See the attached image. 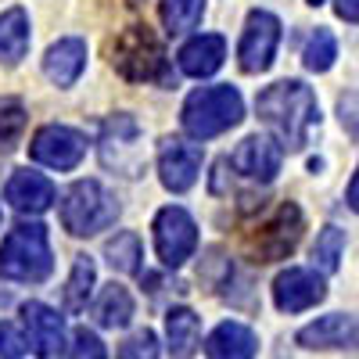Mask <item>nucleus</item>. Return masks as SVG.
I'll return each instance as SVG.
<instances>
[{
  "mask_svg": "<svg viewBox=\"0 0 359 359\" xmlns=\"http://www.w3.org/2000/svg\"><path fill=\"white\" fill-rule=\"evenodd\" d=\"M25 348H29L25 334L18 331L15 323H4V320H0V359H18Z\"/></svg>",
  "mask_w": 359,
  "mask_h": 359,
  "instance_id": "32",
  "label": "nucleus"
},
{
  "mask_svg": "<svg viewBox=\"0 0 359 359\" xmlns=\"http://www.w3.org/2000/svg\"><path fill=\"white\" fill-rule=\"evenodd\" d=\"M341 252H345V230L338 226H323L316 233V245H313V266L320 273H334L341 266Z\"/></svg>",
  "mask_w": 359,
  "mask_h": 359,
  "instance_id": "26",
  "label": "nucleus"
},
{
  "mask_svg": "<svg viewBox=\"0 0 359 359\" xmlns=\"http://www.w3.org/2000/svg\"><path fill=\"white\" fill-rule=\"evenodd\" d=\"M327 298V284L316 269L306 266H287L273 280V302L280 313H306Z\"/></svg>",
  "mask_w": 359,
  "mask_h": 359,
  "instance_id": "11",
  "label": "nucleus"
},
{
  "mask_svg": "<svg viewBox=\"0 0 359 359\" xmlns=\"http://www.w3.org/2000/svg\"><path fill=\"white\" fill-rule=\"evenodd\" d=\"M104 259H108L111 269H118V273H137L140 259H144V255H140V237L130 233V230L115 233L111 241L104 245Z\"/></svg>",
  "mask_w": 359,
  "mask_h": 359,
  "instance_id": "25",
  "label": "nucleus"
},
{
  "mask_svg": "<svg viewBox=\"0 0 359 359\" xmlns=\"http://www.w3.org/2000/svg\"><path fill=\"white\" fill-rule=\"evenodd\" d=\"M118 219L115 194L97 180H76L62 198V223L72 237H94Z\"/></svg>",
  "mask_w": 359,
  "mask_h": 359,
  "instance_id": "5",
  "label": "nucleus"
},
{
  "mask_svg": "<svg viewBox=\"0 0 359 359\" xmlns=\"http://www.w3.org/2000/svg\"><path fill=\"white\" fill-rule=\"evenodd\" d=\"M50 269H54V255H50L47 230L40 223H18L0 245V277L18 284H40L50 277Z\"/></svg>",
  "mask_w": 359,
  "mask_h": 359,
  "instance_id": "3",
  "label": "nucleus"
},
{
  "mask_svg": "<svg viewBox=\"0 0 359 359\" xmlns=\"http://www.w3.org/2000/svg\"><path fill=\"white\" fill-rule=\"evenodd\" d=\"M334 11L345 22H359V0H334Z\"/></svg>",
  "mask_w": 359,
  "mask_h": 359,
  "instance_id": "33",
  "label": "nucleus"
},
{
  "mask_svg": "<svg viewBox=\"0 0 359 359\" xmlns=\"http://www.w3.org/2000/svg\"><path fill=\"white\" fill-rule=\"evenodd\" d=\"M241 118H245V101L233 86H201L184 101V111H180V123L194 140L219 137Z\"/></svg>",
  "mask_w": 359,
  "mask_h": 359,
  "instance_id": "4",
  "label": "nucleus"
},
{
  "mask_svg": "<svg viewBox=\"0 0 359 359\" xmlns=\"http://www.w3.org/2000/svg\"><path fill=\"white\" fill-rule=\"evenodd\" d=\"M165 338H169V352L172 359H191L198 352L201 341V320L191 309H169L165 316Z\"/></svg>",
  "mask_w": 359,
  "mask_h": 359,
  "instance_id": "20",
  "label": "nucleus"
},
{
  "mask_svg": "<svg viewBox=\"0 0 359 359\" xmlns=\"http://www.w3.org/2000/svg\"><path fill=\"white\" fill-rule=\"evenodd\" d=\"M94 316H97L101 327H108V331H123V327H130V320H133V294L123 284H108L97 294Z\"/></svg>",
  "mask_w": 359,
  "mask_h": 359,
  "instance_id": "22",
  "label": "nucleus"
},
{
  "mask_svg": "<svg viewBox=\"0 0 359 359\" xmlns=\"http://www.w3.org/2000/svg\"><path fill=\"white\" fill-rule=\"evenodd\" d=\"M194 248H198V226H194L191 212L180 205L162 208L155 216V252H158V259L169 269H176L194 255Z\"/></svg>",
  "mask_w": 359,
  "mask_h": 359,
  "instance_id": "7",
  "label": "nucleus"
},
{
  "mask_svg": "<svg viewBox=\"0 0 359 359\" xmlns=\"http://www.w3.org/2000/svg\"><path fill=\"white\" fill-rule=\"evenodd\" d=\"M29 155H33L40 165L47 169H76L86 155V137L72 126H62V123H50V126H40L33 144H29Z\"/></svg>",
  "mask_w": 359,
  "mask_h": 359,
  "instance_id": "10",
  "label": "nucleus"
},
{
  "mask_svg": "<svg viewBox=\"0 0 359 359\" xmlns=\"http://www.w3.org/2000/svg\"><path fill=\"white\" fill-rule=\"evenodd\" d=\"M280 162H284V144L273 140V137H262V133L245 137L230 155V165L237 172L248 176V180H262V184H269V180L280 172Z\"/></svg>",
  "mask_w": 359,
  "mask_h": 359,
  "instance_id": "13",
  "label": "nucleus"
},
{
  "mask_svg": "<svg viewBox=\"0 0 359 359\" xmlns=\"http://www.w3.org/2000/svg\"><path fill=\"white\" fill-rule=\"evenodd\" d=\"M86 69V43L79 36H65L47 47L43 54V72L54 86H72Z\"/></svg>",
  "mask_w": 359,
  "mask_h": 359,
  "instance_id": "18",
  "label": "nucleus"
},
{
  "mask_svg": "<svg viewBox=\"0 0 359 359\" xmlns=\"http://www.w3.org/2000/svg\"><path fill=\"white\" fill-rule=\"evenodd\" d=\"M94 280H97L94 259H90V255H76L72 273H69V284H65V306H69L72 313H83V309H86L90 291H94Z\"/></svg>",
  "mask_w": 359,
  "mask_h": 359,
  "instance_id": "23",
  "label": "nucleus"
},
{
  "mask_svg": "<svg viewBox=\"0 0 359 359\" xmlns=\"http://www.w3.org/2000/svg\"><path fill=\"white\" fill-rule=\"evenodd\" d=\"M338 118H341V130L359 144V90H348V94L338 97Z\"/></svg>",
  "mask_w": 359,
  "mask_h": 359,
  "instance_id": "31",
  "label": "nucleus"
},
{
  "mask_svg": "<svg viewBox=\"0 0 359 359\" xmlns=\"http://www.w3.org/2000/svg\"><path fill=\"white\" fill-rule=\"evenodd\" d=\"M158 172H162L165 191H172V194L191 191L201 172V147L180 140V137H165L158 144Z\"/></svg>",
  "mask_w": 359,
  "mask_h": 359,
  "instance_id": "12",
  "label": "nucleus"
},
{
  "mask_svg": "<svg viewBox=\"0 0 359 359\" xmlns=\"http://www.w3.org/2000/svg\"><path fill=\"white\" fill-rule=\"evenodd\" d=\"M97 151H101V162L104 169H115L118 176H140L144 165H147V151H144V133L137 126V118L126 115V111H118L111 115L104 130H101V144H97Z\"/></svg>",
  "mask_w": 359,
  "mask_h": 359,
  "instance_id": "6",
  "label": "nucleus"
},
{
  "mask_svg": "<svg viewBox=\"0 0 359 359\" xmlns=\"http://www.w3.org/2000/svg\"><path fill=\"white\" fill-rule=\"evenodd\" d=\"M25 130V104L18 97H0V147H11Z\"/></svg>",
  "mask_w": 359,
  "mask_h": 359,
  "instance_id": "28",
  "label": "nucleus"
},
{
  "mask_svg": "<svg viewBox=\"0 0 359 359\" xmlns=\"http://www.w3.org/2000/svg\"><path fill=\"white\" fill-rule=\"evenodd\" d=\"M223 57H226V40L216 36V33H201L194 40H187L180 47L176 62H180V72L184 76H194V79H205L223 69Z\"/></svg>",
  "mask_w": 359,
  "mask_h": 359,
  "instance_id": "17",
  "label": "nucleus"
},
{
  "mask_svg": "<svg viewBox=\"0 0 359 359\" xmlns=\"http://www.w3.org/2000/svg\"><path fill=\"white\" fill-rule=\"evenodd\" d=\"M277 47H280V22L277 15L269 11H252L248 22H245V33H241V43H237V62H241L245 72H266L277 57Z\"/></svg>",
  "mask_w": 359,
  "mask_h": 359,
  "instance_id": "9",
  "label": "nucleus"
},
{
  "mask_svg": "<svg viewBox=\"0 0 359 359\" xmlns=\"http://www.w3.org/2000/svg\"><path fill=\"white\" fill-rule=\"evenodd\" d=\"M334 57H338L334 33H331V29H316V33L306 40V47H302V65L309 72H327L334 65Z\"/></svg>",
  "mask_w": 359,
  "mask_h": 359,
  "instance_id": "27",
  "label": "nucleus"
},
{
  "mask_svg": "<svg viewBox=\"0 0 359 359\" xmlns=\"http://www.w3.org/2000/svg\"><path fill=\"white\" fill-rule=\"evenodd\" d=\"M309 4H313V8H316V4H323V0H309Z\"/></svg>",
  "mask_w": 359,
  "mask_h": 359,
  "instance_id": "35",
  "label": "nucleus"
},
{
  "mask_svg": "<svg viewBox=\"0 0 359 359\" xmlns=\"http://www.w3.org/2000/svg\"><path fill=\"white\" fill-rule=\"evenodd\" d=\"M111 69L130 83H172L162 40L147 25H126L108 47Z\"/></svg>",
  "mask_w": 359,
  "mask_h": 359,
  "instance_id": "2",
  "label": "nucleus"
},
{
  "mask_svg": "<svg viewBox=\"0 0 359 359\" xmlns=\"http://www.w3.org/2000/svg\"><path fill=\"white\" fill-rule=\"evenodd\" d=\"M29 50V15L22 8L0 11V62L18 65Z\"/></svg>",
  "mask_w": 359,
  "mask_h": 359,
  "instance_id": "21",
  "label": "nucleus"
},
{
  "mask_svg": "<svg viewBox=\"0 0 359 359\" xmlns=\"http://www.w3.org/2000/svg\"><path fill=\"white\" fill-rule=\"evenodd\" d=\"M22 323H25V341L36 355L50 359L65 348V320L43 302H25L22 306Z\"/></svg>",
  "mask_w": 359,
  "mask_h": 359,
  "instance_id": "14",
  "label": "nucleus"
},
{
  "mask_svg": "<svg viewBox=\"0 0 359 359\" xmlns=\"http://www.w3.org/2000/svg\"><path fill=\"white\" fill-rule=\"evenodd\" d=\"M302 348H359V316L355 313H331L320 316L298 331Z\"/></svg>",
  "mask_w": 359,
  "mask_h": 359,
  "instance_id": "15",
  "label": "nucleus"
},
{
  "mask_svg": "<svg viewBox=\"0 0 359 359\" xmlns=\"http://www.w3.org/2000/svg\"><path fill=\"white\" fill-rule=\"evenodd\" d=\"M201 15H205V0H162V25L172 36L191 33L201 22Z\"/></svg>",
  "mask_w": 359,
  "mask_h": 359,
  "instance_id": "24",
  "label": "nucleus"
},
{
  "mask_svg": "<svg viewBox=\"0 0 359 359\" xmlns=\"http://www.w3.org/2000/svg\"><path fill=\"white\" fill-rule=\"evenodd\" d=\"M255 352H259V338L237 320L219 323L216 331L208 334V341H205V355L208 359H252Z\"/></svg>",
  "mask_w": 359,
  "mask_h": 359,
  "instance_id": "19",
  "label": "nucleus"
},
{
  "mask_svg": "<svg viewBox=\"0 0 359 359\" xmlns=\"http://www.w3.org/2000/svg\"><path fill=\"white\" fill-rule=\"evenodd\" d=\"M4 198L11 201V208H18L22 216H40V212H47V208L54 205V184H50L43 172L18 169L8 180Z\"/></svg>",
  "mask_w": 359,
  "mask_h": 359,
  "instance_id": "16",
  "label": "nucleus"
},
{
  "mask_svg": "<svg viewBox=\"0 0 359 359\" xmlns=\"http://www.w3.org/2000/svg\"><path fill=\"white\" fill-rule=\"evenodd\" d=\"M348 208L359 212V169L352 172V184H348Z\"/></svg>",
  "mask_w": 359,
  "mask_h": 359,
  "instance_id": "34",
  "label": "nucleus"
},
{
  "mask_svg": "<svg viewBox=\"0 0 359 359\" xmlns=\"http://www.w3.org/2000/svg\"><path fill=\"white\" fill-rule=\"evenodd\" d=\"M255 111H259L262 123L277 133V140L287 151H302L309 144L313 126L320 123L316 94L302 79H280L273 86H266L255 97Z\"/></svg>",
  "mask_w": 359,
  "mask_h": 359,
  "instance_id": "1",
  "label": "nucleus"
},
{
  "mask_svg": "<svg viewBox=\"0 0 359 359\" xmlns=\"http://www.w3.org/2000/svg\"><path fill=\"white\" fill-rule=\"evenodd\" d=\"M118 359H158V338L155 331H137L118 345Z\"/></svg>",
  "mask_w": 359,
  "mask_h": 359,
  "instance_id": "30",
  "label": "nucleus"
},
{
  "mask_svg": "<svg viewBox=\"0 0 359 359\" xmlns=\"http://www.w3.org/2000/svg\"><path fill=\"white\" fill-rule=\"evenodd\" d=\"M65 359H108V348H104V341L94 331L79 327V331L72 334V345H69Z\"/></svg>",
  "mask_w": 359,
  "mask_h": 359,
  "instance_id": "29",
  "label": "nucleus"
},
{
  "mask_svg": "<svg viewBox=\"0 0 359 359\" xmlns=\"http://www.w3.org/2000/svg\"><path fill=\"white\" fill-rule=\"evenodd\" d=\"M302 230H306V219H302V208L284 201L273 216H269L259 233H255V255L259 262H277V259H287L294 252V245L302 241Z\"/></svg>",
  "mask_w": 359,
  "mask_h": 359,
  "instance_id": "8",
  "label": "nucleus"
}]
</instances>
